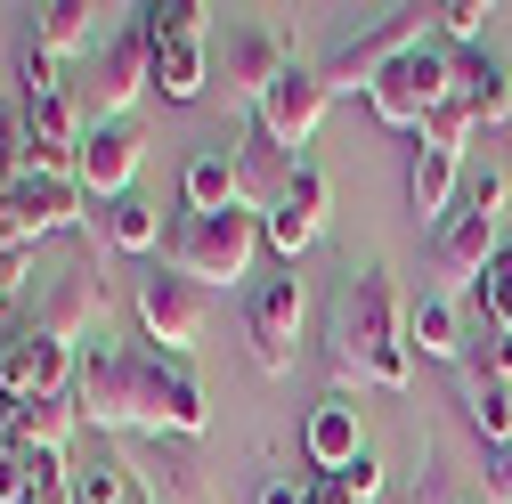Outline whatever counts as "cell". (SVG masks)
<instances>
[{
  "label": "cell",
  "mask_w": 512,
  "mask_h": 504,
  "mask_svg": "<svg viewBox=\"0 0 512 504\" xmlns=\"http://www.w3.org/2000/svg\"><path fill=\"white\" fill-rule=\"evenodd\" d=\"M212 423L204 407V383L187 358H163V350H139V431L147 439H196Z\"/></svg>",
  "instance_id": "277c9868"
},
{
  "label": "cell",
  "mask_w": 512,
  "mask_h": 504,
  "mask_svg": "<svg viewBox=\"0 0 512 504\" xmlns=\"http://www.w3.org/2000/svg\"><path fill=\"white\" fill-rule=\"evenodd\" d=\"M25 496H33V472H25V456L9 439H0V504H25Z\"/></svg>",
  "instance_id": "8d00e7d4"
},
{
  "label": "cell",
  "mask_w": 512,
  "mask_h": 504,
  "mask_svg": "<svg viewBox=\"0 0 512 504\" xmlns=\"http://www.w3.org/2000/svg\"><path fill=\"white\" fill-rule=\"evenodd\" d=\"M407 49H423V9H382L366 33H350V41L334 49V66H326V90H334V98H342V90H374V82L391 74Z\"/></svg>",
  "instance_id": "8992f818"
},
{
  "label": "cell",
  "mask_w": 512,
  "mask_h": 504,
  "mask_svg": "<svg viewBox=\"0 0 512 504\" xmlns=\"http://www.w3.org/2000/svg\"><path fill=\"white\" fill-rule=\"evenodd\" d=\"M439 25H447V41H456V49H480L488 25H496V9H488V0H447Z\"/></svg>",
  "instance_id": "1f68e13d"
},
{
  "label": "cell",
  "mask_w": 512,
  "mask_h": 504,
  "mask_svg": "<svg viewBox=\"0 0 512 504\" xmlns=\"http://www.w3.org/2000/svg\"><path fill=\"white\" fill-rule=\"evenodd\" d=\"M74 504H131V464H122L106 439H98V456L74 472Z\"/></svg>",
  "instance_id": "f1b7e54d"
},
{
  "label": "cell",
  "mask_w": 512,
  "mask_h": 504,
  "mask_svg": "<svg viewBox=\"0 0 512 504\" xmlns=\"http://www.w3.org/2000/svg\"><path fill=\"white\" fill-rule=\"evenodd\" d=\"M293 171H301V163H293V155H285V147H277V139L261 131V122L244 114V139H236V179H244V212H269V204L285 196V187H293Z\"/></svg>",
  "instance_id": "ac0fdd59"
},
{
  "label": "cell",
  "mask_w": 512,
  "mask_h": 504,
  "mask_svg": "<svg viewBox=\"0 0 512 504\" xmlns=\"http://www.w3.org/2000/svg\"><path fill=\"white\" fill-rule=\"evenodd\" d=\"M261 504H309V488H293V480H269V488H261Z\"/></svg>",
  "instance_id": "ab89813d"
},
{
  "label": "cell",
  "mask_w": 512,
  "mask_h": 504,
  "mask_svg": "<svg viewBox=\"0 0 512 504\" xmlns=\"http://www.w3.org/2000/svg\"><path fill=\"white\" fill-rule=\"evenodd\" d=\"M17 90H25V98H57V90H66V82H57V57H49L41 41L17 49Z\"/></svg>",
  "instance_id": "e575fe53"
},
{
  "label": "cell",
  "mask_w": 512,
  "mask_h": 504,
  "mask_svg": "<svg viewBox=\"0 0 512 504\" xmlns=\"http://www.w3.org/2000/svg\"><path fill=\"white\" fill-rule=\"evenodd\" d=\"M139 131L131 122H90L82 131V155H74V179H82V196L90 204H114V196H131L139 187Z\"/></svg>",
  "instance_id": "4fadbf2b"
},
{
  "label": "cell",
  "mask_w": 512,
  "mask_h": 504,
  "mask_svg": "<svg viewBox=\"0 0 512 504\" xmlns=\"http://www.w3.org/2000/svg\"><path fill=\"white\" fill-rule=\"evenodd\" d=\"M106 309H114V293H106V269H74L66 285H57V301H49L41 334H57V342H82L90 326H106Z\"/></svg>",
  "instance_id": "ffe728a7"
},
{
  "label": "cell",
  "mask_w": 512,
  "mask_h": 504,
  "mask_svg": "<svg viewBox=\"0 0 512 504\" xmlns=\"http://www.w3.org/2000/svg\"><path fill=\"white\" fill-rule=\"evenodd\" d=\"M74 236H82V244H106V252H155V244H163V220H155V204L131 187V196H114V204H90Z\"/></svg>",
  "instance_id": "e0dca14e"
},
{
  "label": "cell",
  "mask_w": 512,
  "mask_h": 504,
  "mask_svg": "<svg viewBox=\"0 0 512 504\" xmlns=\"http://www.w3.org/2000/svg\"><path fill=\"white\" fill-rule=\"evenodd\" d=\"M285 74H293V57H285V41H277L269 25H228L220 82H228V98H236L244 114H261V98H269Z\"/></svg>",
  "instance_id": "8fae6325"
},
{
  "label": "cell",
  "mask_w": 512,
  "mask_h": 504,
  "mask_svg": "<svg viewBox=\"0 0 512 504\" xmlns=\"http://www.w3.org/2000/svg\"><path fill=\"white\" fill-rule=\"evenodd\" d=\"M326 106H334L326 74H301V66H293V74H285V82H277V90L261 98V114H252V122H261V131H269V139H277V147L293 155V147H309V139H317V122H326Z\"/></svg>",
  "instance_id": "9a60e30c"
},
{
  "label": "cell",
  "mask_w": 512,
  "mask_h": 504,
  "mask_svg": "<svg viewBox=\"0 0 512 504\" xmlns=\"http://www.w3.org/2000/svg\"><path fill=\"white\" fill-rule=\"evenodd\" d=\"M139 90H155V41L131 25V33H114L98 49V66H90V122H122L139 106Z\"/></svg>",
  "instance_id": "9c48e42d"
},
{
  "label": "cell",
  "mask_w": 512,
  "mask_h": 504,
  "mask_svg": "<svg viewBox=\"0 0 512 504\" xmlns=\"http://www.w3.org/2000/svg\"><path fill=\"white\" fill-rule=\"evenodd\" d=\"M472 301H480V318H488L496 334H512V236H504L496 261H488V277L472 285Z\"/></svg>",
  "instance_id": "f546056e"
},
{
  "label": "cell",
  "mask_w": 512,
  "mask_h": 504,
  "mask_svg": "<svg viewBox=\"0 0 512 504\" xmlns=\"http://www.w3.org/2000/svg\"><path fill=\"white\" fill-rule=\"evenodd\" d=\"M334 480H342V496H350V504H374V496H382V464H374V456H358V464H342Z\"/></svg>",
  "instance_id": "d590c367"
},
{
  "label": "cell",
  "mask_w": 512,
  "mask_h": 504,
  "mask_svg": "<svg viewBox=\"0 0 512 504\" xmlns=\"http://www.w3.org/2000/svg\"><path fill=\"white\" fill-rule=\"evenodd\" d=\"M82 431V407L74 399H25V407H0V439L17 456H66Z\"/></svg>",
  "instance_id": "2e32d148"
},
{
  "label": "cell",
  "mask_w": 512,
  "mask_h": 504,
  "mask_svg": "<svg viewBox=\"0 0 512 504\" xmlns=\"http://www.w3.org/2000/svg\"><path fill=\"white\" fill-rule=\"evenodd\" d=\"M326 204H334V196H326V171H317V163H301V171H293V187H285V196L261 212V236H269V252H277L285 269L301 261L317 236H326Z\"/></svg>",
  "instance_id": "7c38bea8"
},
{
  "label": "cell",
  "mask_w": 512,
  "mask_h": 504,
  "mask_svg": "<svg viewBox=\"0 0 512 504\" xmlns=\"http://www.w3.org/2000/svg\"><path fill=\"white\" fill-rule=\"evenodd\" d=\"M456 399H464V415H472L480 439L512 448V383H488L480 366H456Z\"/></svg>",
  "instance_id": "603a6c76"
},
{
  "label": "cell",
  "mask_w": 512,
  "mask_h": 504,
  "mask_svg": "<svg viewBox=\"0 0 512 504\" xmlns=\"http://www.w3.org/2000/svg\"><path fill=\"white\" fill-rule=\"evenodd\" d=\"M415 139H423V147H447V155H464V139H472V106H464V98H447Z\"/></svg>",
  "instance_id": "d6a6232c"
},
{
  "label": "cell",
  "mask_w": 512,
  "mask_h": 504,
  "mask_svg": "<svg viewBox=\"0 0 512 504\" xmlns=\"http://www.w3.org/2000/svg\"><path fill=\"white\" fill-rule=\"evenodd\" d=\"M261 212H187L171 236H163V269L187 277V285H236L252 269V252H261Z\"/></svg>",
  "instance_id": "7a4b0ae2"
},
{
  "label": "cell",
  "mask_w": 512,
  "mask_h": 504,
  "mask_svg": "<svg viewBox=\"0 0 512 504\" xmlns=\"http://www.w3.org/2000/svg\"><path fill=\"white\" fill-rule=\"evenodd\" d=\"M488 504H512V448L488 456Z\"/></svg>",
  "instance_id": "f35d334b"
},
{
  "label": "cell",
  "mask_w": 512,
  "mask_h": 504,
  "mask_svg": "<svg viewBox=\"0 0 512 504\" xmlns=\"http://www.w3.org/2000/svg\"><path fill=\"white\" fill-rule=\"evenodd\" d=\"M464 204H472V212H488V220H496V212H504V171H480V179H472V187H464Z\"/></svg>",
  "instance_id": "74e56055"
},
{
  "label": "cell",
  "mask_w": 512,
  "mask_h": 504,
  "mask_svg": "<svg viewBox=\"0 0 512 504\" xmlns=\"http://www.w3.org/2000/svg\"><path fill=\"white\" fill-rule=\"evenodd\" d=\"M139 326H147V342L163 358H187V350L204 342V285H187L171 269L139 277Z\"/></svg>",
  "instance_id": "30bf717a"
},
{
  "label": "cell",
  "mask_w": 512,
  "mask_h": 504,
  "mask_svg": "<svg viewBox=\"0 0 512 504\" xmlns=\"http://www.w3.org/2000/svg\"><path fill=\"white\" fill-rule=\"evenodd\" d=\"M496 252H504V228L488 220V212H447V228L431 236V269L447 277V301H456V293H472L480 277H488V261H496Z\"/></svg>",
  "instance_id": "5bb4252c"
},
{
  "label": "cell",
  "mask_w": 512,
  "mask_h": 504,
  "mask_svg": "<svg viewBox=\"0 0 512 504\" xmlns=\"http://www.w3.org/2000/svg\"><path fill=\"white\" fill-rule=\"evenodd\" d=\"M74 374H82L74 342H57V334L25 326V334L0 342V407H25V399H74Z\"/></svg>",
  "instance_id": "5b68a950"
},
{
  "label": "cell",
  "mask_w": 512,
  "mask_h": 504,
  "mask_svg": "<svg viewBox=\"0 0 512 504\" xmlns=\"http://www.w3.org/2000/svg\"><path fill=\"white\" fill-rule=\"evenodd\" d=\"M456 171H464V155H447V147H423V139H415V163H407V204H415L423 220H439V212H447V196H456Z\"/></svg>",
  "instance_id": "d4e9b609"
},
{
  "label": "cell",
  "mask_w": 512,
  "mask_h": 504,
  "mask_svg": "<svg viewBox=\"0 0 512 504\" xmlns=\"http://www.w3.org/2000/svg\"><path fill=\"white\" fill-rule=\"evenodd\" d=\"M407 350H415V358H439V366H464V358H472L464 309L447 301V293H423V301L407 309Z\"/></svg>",
  "instance_id": "d6986e66"
},
{
  "label": "cell",
  "mask_w": 512,
  "mask_h": 504,
  "mask_svg": "<svg viewBox=\"0 0 512 504\" xmlns=\"http://www.w3.org/2000/svg\"><path fill=\"white\" fill-rule=\"evenodd\" d=\"M447 98H456V49H439V41L407 49L399 66L366 90V106H374L382 131H423V122H431Z\"/></svg>",
  "instance_id": "3957f363"
},
{
  "label": "cell",
  "mask_w": 512,
  "mask_h": 504,
  "mask_svg": "<svg viewBox=\"0 0 512 504\" xmlns=\"http://www.w3.org/2000/svg\"><path fill=\"white\" fill-rule=\"evenodd\" d=\"M33 179V139H25V114H0V196H17Z\"/></svg>",
  "instance_id": "4dcf8cb0"
},
{
  "label": "cell",
  "mask_w": 512,
  "mask_h": 504,
  "mask_svg": "<svg viewBox=\"0 0 512 504\" xmlns=\"http://www.w3.org/2000/svg\"><path fill=\"white\" fill-rule=\"evenodd\" d=\"M179 196H187V212H236V204H244L236 155H228V147H204V155H187V171H179Z\"/></svg>",
  "instance_id": "7402d4cb"
},
{
  "label": "cell",
  "mask_w": 512,
  "mask_h": 504,
  "mask_svg": "<svg viewBox=\"0 0 512 504\" xmlns=\"http://www.w3.org/2000/svg\"><path fill=\"white\" fill-rule=\"evenodd\" d=\"M74 407L82 423L106 439V431H139V350H90L82 374H74Z\"/></svg>",
  "instance_id": "52a82bcc"
},
{
  "label": "cell",
  "mask_w": 512,
  "mask_h": 504,
  "mask_svg": "<svg viewBox=\"0 0 512 504\" xmlns=\"http://www.w3.org/2000/svg\"><path fill=\"white\" fill-rule=\"evenodd\" d=\"M301 318H309V293H301V277H293V269H285V277H269L261 293H252V309H244V342H252V366H261V374H293Z\"/></svg>",
  "instance_id": "ba28073f"
},
{
  "label": "cell",
  "mask_w": 512,
  "mask_h": 504,
  "mask_svg": "<svg viewBox=\"0 0 512 504\" xmlns=\"http://www.w3.org/2000/svg\"><path fill=\"white\" fill-rule=\"evenodd\" d=\"M456 98L472 106V122H496V114H512V74L496 66L488 49H464L456 57Z\"/></svg>",
  "instance_id": "cb8c5ba5"
},
{
  "label": "cell",
  "mask_w": 512,
  "mask_h": 504,
  "mask_svg": "<svg viewBox=\"0 0 512 504\" xmlns=\"http://www.w3.org/2000/svg\"><path fill=\"white\" fill-rule=\"evenodd\" d=\"M155 90H163L171 106H196V98L212 90V57H204V41H171V49H155Z\"/></svg>",
  "instance_id": "484cf974"
},
{
  "label": "cell",
  "mask_w": 512,
  "mask_h": 504,
  "mask_svg": "<svg viewBox=\"0 0 512 504\" xmlns=\"http://www.w3.org/2000/svg\"><path fill=\"white\" fill-rule=\"evenodd\" d=\"M139 33H147L155 49L204 41V33H212V9H204V0H155V9H139Z\"/></svg>",
  "instance_id": "83f0119b"
},
{
  "label": "cell",
  "mask_w": 512,
  "mask_h": 504,
  "mask_svg": "<svg viewBox=\"0 0 512 504\" xmlns=\"http://www.w3.org/2000/svg\"><path fill=\"white\" fill-rule=\"evenodd\" d=\"M17 277H25V261H9V252H0V309H9V293H17Z\"/></svg>",
  "instance_id": "60d3db41"
},
{
  "label": "cell",
  "mask_w": 512,
  "mask_h": 504,
  "mask_svg": "<svg viewBox=\"0 0 512 504\" xmlns=\"http://www.w3.org/2000/svg\"><path fill=\"white\" fill-rule=\"evenodd\" d=\"M41 236H49V228H41V220H33L17 196H0V252H9V261H25V252H33Z\"/></svg>",
  "instance_id": "836d02e7"
},
{
  "label": "cell",
  "mask_w": 512,
  "mask_h": 504,
  "mask_svg": "<svg viewBox=\"0 0 512 504\" xmlns=\"http://www.w3.org/2000/svg\"><path fill=\"white\" fill-rule=\"evenodd\" d=\"M326 366H334V391H407L415 383V350H407V301L399 277L366 261L350 269V285L334 293V318H326Z\"/></svg>",
  "instance_id": "6da1fadb"
},
{
  "label": "cell",
  "mask_w": 512,
  "mask_h": 504,
  "mask_svg": "<svg viewBox=\"0 0 512 504\" xmlns=\"http://www.w3.org/2000/svg\"><path fill=\"white\" fill-rule=\"evenodd\" d=\"M358 456H366L358 407H350V391H334L326 407L309 415V464H317V472H342V464H358Z\"/></svg>",
  "instance_id": "44dd1931"
},
{
  "label": "cell",
  "mask_w": 512,
  "mask_h": 504,
  "mask_svg": "<svg viewBox=\"0 0 512 504\" xmlns=\"http://www.w3.org/2000/svg\"><path fill=\"white\" fill-rule=\"evenodd\" d=\"M33 41L49 57H74V49L98 41V9H90V0H49V9H33Z\"/></svg>",
  "instance_id": "4316f807"
}]
</instances>
